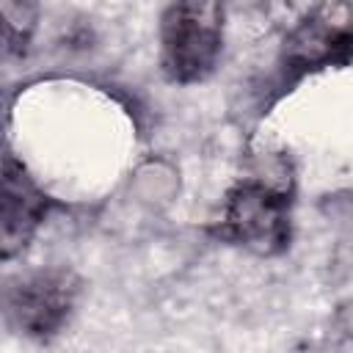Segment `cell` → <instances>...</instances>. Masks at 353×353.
<instances>
[{
  "instance_id": "cell-4",
  "label": "cell",
  "mask_w": 353,
  "mask_h": 353,
  "mask_svg": "<svg viewBox=\"0 0 353 353\" xmlns=\"http://www.w3.org/2000/svg\"><path fill=\"white\" fill-rule=\"evenodd\" d=\"M353 61V3L317 0L284 36L281 63L290 74H306Z\"/></svg>"
},
{
  "instance_id": "cell-6",
  "label": "cell",
  "mask_w": 353,
  "mask_h": 353,
  "mask_svg": "<svg viewBox=\"0 0 353 353\" xmlns=\"http://www.w3.org/2000/svg\"><path fill=\"white\" fill-rule=\"evenodd\" d=\"M3 6V41L8 55H25L39 19V0H0Z\"/></svg>"
},
{
  "instance_id": "cell-1",
  "label": "cell",
  "mask_w": 353,
  "mask_h": 353,
  "mask_svg": "<svg viewBox=\"0 0 353 353\" xmlns=\"http://www.w3.org/2000/svg\"><path fill=\"white\" fill-rule=\"evenodd\" d=\"M223 0H174L160 17V69L165 80L201 83L223 50Z\"/></svg>"
},
{
  "instance_id": "cell-2",
  "label": "cell",
  "mask_w": 353,
  "mask_h": 353,
  "mask_svg": "<svg viewBox=\"0 0 353 353\" xmlns=\"http://www.w3.org/2000/svg\"><path fill=\"white\" fill-rule=\"evenodd\" d=\"M290 190L268 179H240L223 201L221 221L212 232L232 245H240L256 256H276L290 245Z\"/></svg>"
},
{
  "instance_id": "cell-5",
  "label": "cell",
  "mask_w": 353,
  "mask_h": 353,
  "mask_svg": "<svg viewBox=\"0 0 353 353\" xmlns=\"http://www.w3.org/2000/svg\"><path fill=\"white\" fill-rule=\"evenodd\" d=\"M52 201L28 174V168L6 152L3 157V193H0V248L3 259L17 256L28 248Z\"/></svg>"
},
{
  "instance_id": "cell-7",
  "label": "cell",
  "mask_w": 353,
  "mask_h": 353,
  "mask_svg": "<svg viewBox=\"0 0 353 353\" xmlns=\"http://www.w3.org/2000/svg\"><path fill=\"white\" fill-rule=\"evenodd\" d=\"M339 325H342L345 334L353 336V303H347V306L339 309Z\"/></svg>"
},
{
  "instance_id": "cell-3",
  "label": "cell",
  "mask_w": 353,
  "mask_h": 353,
  "mask_svg": "<svg viewBox=\"0 0 353 353\" xmlns=\"http://www.w3.org/2000/svg\"><path fill=\"white\" fill-rule=\"evenodd\" d=\"M80 276L69 268H41L11 279L3 290L6 323L33 339L55 336L80 295Z\"/></svg>"
}]
</instances>
